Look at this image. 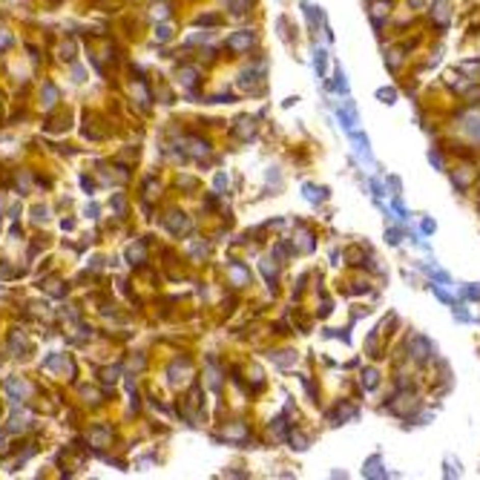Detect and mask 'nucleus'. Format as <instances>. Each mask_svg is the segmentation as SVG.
<instances>
[{
	"label": "nucleus",
	"instance_id": "obj_4",
	"mask_svg": "<svg viewBox=\"0 0 480 480\" xmlns=\"http://www.w3.org/2000/svg\"><path fill=\"white\" fill-rule=\"evenodd\" d=\"M40 101H43V106H55V101H58V89H55V84H43V89H40Z\"/></svg>",
	"mask_w": 480,
	"mask_h": 480
},
{
	"label": "nucleus",
	"instance_id": "obj_9",
	"mask_svg": "<svg viewBox=\"0 0 480 480\" xmlns=\"http://www.w3.org/2000/svg\"><path fill=\"white\" fill-rule=\"evenodd\" d=\"M118 380V368H106L104 371V383H115Z\"/></svg>",
	"mask_w": 480,
	"mask_h": 480
},
{
	"label": "nucleus",
	"instance_id": "obj_8",
	"mask_svg": "<svg viewBox=\"0 0 480 480\" xmlns=\"http://www.w3.org/2000/svg\"><path fill=\"white\" fill-rule=\"evenodd\" d=\"M32 213H35V216H32L35 222H46V219H49V216H46V207H35Z\"/></svg>",
	"mask_w": 480,
	"mask_h": 480
},
{
	"label": "nucleus",
	"instance_id": "obj_10",
	"mask_svg": "<svg viewBox=\"0 0 480 480\" xmlns=\"http://www.w3.org/2000/svg\"><path fill=\"white\" fill-rule=\"evenodd\" d=\"M155 38H161V40H170V26H158V29H155Z\"/></svg>",
	"mask_w": 480,
	"mask_h": 480
},
{
	"label": "nucleus",
	"instance_id": "obj_11",
	"mask_svg": "<svg viewBox=\"0 0 480 480\" xmlns=\"http://www.w3.org/2000/svg\"><path fill=\"white\" fill-rule=\"evenodd\" d=\"M112 204H115V210H118V213H124V207H127L124 196H115V199H112Z\"/></svg>",
	"mask_w": 480,
	"mask_h": 480
},
{
	"label": "nucleus",
	"instance_id": "obj_13",
	"mask_svg": "<svg viewBox=\"0 0 480 480\" xmlns=\"http://www.w3.org/2000/svg\"><path fill=\"white\" fill-rule=\"evenodd\" d=\"M9 43H12V38H9L6 32H0V49H3V46H9Z\"/></svg>",
	"mask_w": 480,
	"mask_h": 480
},
{
	"label": "nucleus",
	"instance_id": "obj_5",
	"mask_svg": "<svg viewBox=\"0 0 480 480\" xmlns=\"http://www.w3.org/2000/svg\"><path fill=\"white\" fill-rule=\"evenodd\" d=\"M127 259L132 264L144 262V245H141V242H138V245H129V248H127Z\"/></svg>",
	"mask_w": 480,
	"mask_h": 480
},
{
	"label": "nucleus",
	"instance_id": "obj_7",
	"mask_svg": "<svg viewBox=\"0 0 480 480\" xmlns=\"http://www.w3.org/2000/svg\"><path fill=\"white\" fill-rule=\"evenodd\" d=\"M250 32H242V35H236V38H230V46L233 49H245V46H250Z\"/></svg>",
	"mask_w": 480,
	"mask_h": 480
},
{
	"label": "nucleus",
	"instance_id": "obj_1",
	"mask_svg": "<svg viewBox=\"0 0 480 480\" xmlns=\"http://www.w3.org/2000/svg\"><path fill=\"white\" fill-rule=\"evenodd\" d=\"M43 368L46 371H69L72 374V365H69V360H66V354H49L46 360H43Z\"/></svg>",
	"mask_w": 480,
	"mask_h": 480
},
{
	"label": "nucleus",
	"instance_id": "obj_3",
	"mask_svg": "<svg viewBox=\"0 0 480 480\" xmlns=\"http://www.w3.org/2000/svg\"><path fill=\"white\" fill-rule=\"evenodd\" d=\"M6 391L12 394V400H15V397H20V400H23L26 394H29V385L23 383V380H9L6 383ZM17 403V400H15Z\"/></svg>",
	"mask_w": 480,
	"mask_h": 480
},
{
	"label": "nucleus",
	"instance_id": "obj_6",
	"mask_svg": "<svg viewBox=\"0 0 480 480\" xmlns=\"http://www.w3.org/2000/svg\"><path fill=\"white\" fill-rule=\"evenodd\" d=\"M112 437V432L106 429V425H98L95 432H92V446H104L106 440Z\"/></svg>",
	"mask_w": 480,
	"mask_h": 480
},
{
	"label": "nucleus",
	"instance_id": "obj_2",
	"mask_svg": "<svg viewBox=\"0 0 480 480\" xmlns=\"http://www.w3.org/2000/svg\"><path fill=\"white\" fill-rule=\"evenodd\" d=\"M9 432H23V429H29V414L26 411H15V414L9 417Z\"/></svg>",
	"mask_w": 480,
	"mask_h": 480
},
{
	"label": "nucleus",
	"instance_id": "obj_14",
	"mask_svg": "<svg viewBox=\"0 0 480 480\" xmlns=\"http://www.w3.org/2000/svg\"><path fill=\"white\" fill-rule=\"evenodd\" d=\"M61 52H64V58H72V52H75V46H72V43H66V46H64V49H61Z\"/></svg>",
	"mask_w": 480,
	"mask_h": 480
},
{
	"label": "nucleus",
	"instance_id": "obj_12",
	"mask_svg": "<svg viewBox=\"0 0 480 480\" xmlns=\"http://www.w3.org/2000/svg\"><path fill=\"white\" fill-rule=\"evenodd\" d=\"M72 81H84V69H81V66H72Z\"/></svg>",
	"mask_w": 480,
	"mask_h": 480
}]
</instances>
